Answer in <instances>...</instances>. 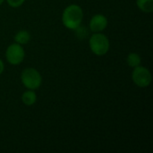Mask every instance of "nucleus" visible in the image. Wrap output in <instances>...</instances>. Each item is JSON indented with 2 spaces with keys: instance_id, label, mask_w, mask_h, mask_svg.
Here are the masks:
<instances>
[{
  "instance_id": "f257e3e1",
  "label": "nucleus",
  "mask_w": 153,
  "mask_h": 153,
  "mask_svg": "<svg viewBox=\"0 0 153 153\" xmlns=\"http://www.w3.org/2000/svg\"><path fill=\"white\" fill-rule=\"evenodd\" d=\"M83 19V11L78 4H73L65 8L62 13V22L69 30H77Z\"/></svg>"
},
{
  "instance_id": "f03ea898",
  "label": "nucleus",
  "mask_w": 153,
  "mask_h": 153,
  "mask_svg": "<svg viewBox=\"0 0 153 153\" xmlns=\"http://www.w3.org/2000/svg\"><path fill=\"white\" fill-rule=\"evenodd\" d=\"M89 46L94 55L101 56H105L108 52L110 42L105 34L101 32H95L91 36L89 39Z\"/></svg>"
},
{
  "instance_id": "7ed1b4c3",
  "label": "nucleus",
  "mask_w": 153,
  "mask_h": 153,
  "mask_svg": "<svg viewBox=\"0 0 153 153\" xmlns=\"http://www.w3.org/2000/svg\"><path fill=\"white\" fill-rule=\"evenodd\" d=\"M21 82L28 90H37L42 83V77L38 70L32 67H27L21 74Z\"/></svg>"
},
{
  "instance_id": "20e7f679",
  "label": "nucleus",
  "mask_w": 153,
  "mask_h": 153,
  "mask_svg": "<svg viewBox=\"0 0 153 153\" xmlns=\"http://www.w3.org/2000/svg\"><path fill=\"white\" fill-rule=\"evenodd\" d=\"M132 80L136 86L140 88H146L151 84L152 77L150 70L140 65L134 68L132 73Z\"/></svg>"
},
{
  "instance_id": "39448f33",
  "label": "nucleus",
  "mask_w": 153,
  "mask_h": 153,
  "mask_svg": "<svg viewBox=\"0 0 153 153\" xmlns=\"http://www.w3.org/2000/svg\"><path fill=\"white\" fill-rule=\"evenodd\" d=\"M24 57L25 51L22 45L14 42L7 47L5 50V58L10 65H18L24 60Z\"/></svg>"
},
{
  "instance_id": "423d86ee",
  "label": "nucleus",
  "mask_w": 153,
  "mask_h": 153,
  "mask_svg": "<svg viewBox=\"0 0 153 153\" xmlns=\"http://www.w3.org/2000/svg\"><path fill=\"white\" fill-rule=\"evenodd\" d=\"M108 23V18L105 15L101 14V13H98V14L93 15L91 18L89 27H90V30L93 33L101 32L107 28Z\"/></svg>"
},
{
  "instance_id": "0eeeda50",
  "label": "nucleus",
  "mask_w": 153,
  "mask_h": 153,
  "mask_svg": "<svg viewBox=\"0 0 153 153\" xmlns=\"http://www.w3.org/2000/svg\"><path fill=\"white\" fill-rule=\"evenodd\" d=\"M37 101V94L33 90H27L22 94V102L26 106H32Z\"/></svg>"
},
{
  "instance_id": "6e6552de",
  "label": "nucleus",
  "mask_w": 153,
  "mask_h": 153,
  "mask_svg": "<svg viewBox=\"0 0 153 153\" xmlns=\"http://www.w3.org/2000/svg\"><path fill=\"white\" fill-rule=\"evenodd\" d=\"M14 42L15 43H18L20 45H25L27 43L30 42V34L28 30H19L18 32L15 33L14 35Z\"/></svg>"
},
{
  "instance_id": "1a4fd4ad",
  "label": "nucleus",
  "mask_w": 153,
  "mask_h": 153,
  "mask_svg": "<svg viewBox=\"0 0 153 153\" xmlns=\"http://www.w3.org/2000/svg\"><path fill=\"white\" fill-rule=\"evenodd\" d=\"M136 5L143 13H152L153 0H136Z\"/></svg>"
},
{
  "instance_id": "9d476101",
  "label": "nucleus",
  "mask_w": 153,
  "mask_h": 153,
  "mask_svg": "<svg viewBox=\"0 0 153 153\" xmlns=\"http://www.w3.org/2000/svg\"><path fill=\"white\" fill-rule=\"evenodd\" d=\"M126 63L128 65V66L132 67V68H134L138 65H141L142 63V58L140 56L139 54L135 53V52H133V53H130L127 57H126Z\"/></svg>"
},
{
  "instance_id": "9b49d317",
  "label": "nucleus",
  "mask_w": 153,
  "mask_h": 153,
  "mask_svg": "<svg viewBox=\"0 0 153 153\" xmlns=\"http://www.w3.org/2000/svg\"><path fill=\"white\" fill-rule=\"evenodd\" d=\"M8 5H10L13 8H17L22 5L25 2V0H6Z\"/></svg>"
},
{
  "instance_id": "f8f14e48",
  "label": "nucleus",
  "mask_w": 153,
  "mask_h": 153,
  "mask_svg": "<svg viewBox=\"0 0 153 153\" xmlns=\"http://www.w3.org/2000/svg\"><path fill=\"white\" fill-rule=\"evenodd\" d=\"M4 70V62L0 59V75L3 74Z\"/></svg>"
},
{
  "instance_id": "ddd939ff",
  "label": "nucleus",
  "mask_w": 153,
  "mask_h": 153,
  "mask_svg": "<svg viewBox=\"0 0 153 153\" xmlns=\"http://www.w3.org/2000/svg\"><path fill=\"white\" fill-rule=\"evenodd\" d=\"M4 0H0V5L4 3Z\"/></svg>"
}]
</instances>
